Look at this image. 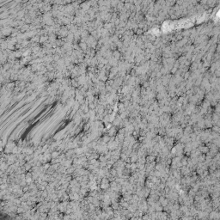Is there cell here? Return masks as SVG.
<instances>
[{"mask_svg":"<svg viewBox=\"0 0 220 220\" xmlns=\"http://www.w3.org/2000/svg\"><path fill=\"white\" fill-rule=\"evenodd\" d=\"M217 16H220V10H219V12L217 13Z\"/></svg>","mask_w":220,"mask_h":220,"instance_id":"6da1fadb","label":"cell"}]
</instances>
